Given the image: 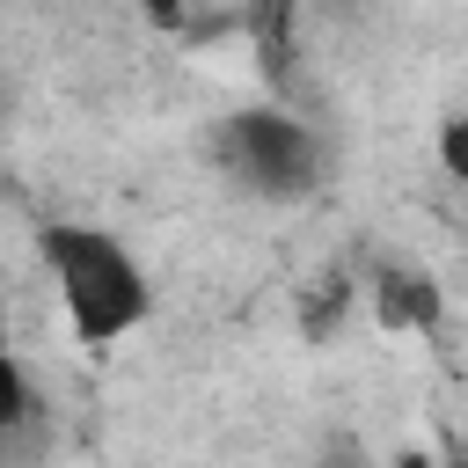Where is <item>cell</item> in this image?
Segmentation results:
<instances>
[{
	"mask_svg": "<svg viewBox=\"0 0 468 468\" xmlns=\"http://www.w3.org/2000/svg\"><path fill=\"white\" fill-rule=\"evenodd\" d=\"M373 314H380V329H417L424 336V329H439L446 300L424 271H380L373 278Z\"/></svg>",
	"mask_w": 468,
	"mask_h": 468,
	"instance_id": "cell-3",
	"label": "cell"
},
{
	"mask_svg": "<svg viewBox=\"0 0 468 468\" xmlns=\"http://www.w3.org/2000/svg\"><path fill=\"white\" fill-rule=\"evenodd\" d=\"M22 417H29V380H22V366L0 351V439H7Z\"/></svg>",
	"mask_w": 468,
	"mask_h": 468,
	"instance_id": "cell-4",
	"label": "cell"
},
{
	"mask_svg": "<svg viewBox=\"0 0 468 468\" xmlns=\"http://www.w3.org/2000/svg\"><path fill=\"white\" fill-rule=\"evenodd\" d=\"M146 15L154 22H183V0H146Z\"/></svg>",
	"mask_w": 468,
	"mask_h": 468,
	"instance_id": "cell-6",
	"label": "cell"
},
{
	"mask_svg": "<svg viewBox=\"0 0 468 468\" xmlns=\"http://www.w3.org/2000/svg\"><path fill=\"white\" fill-rule=\"evenodd\" d=\"M439 161H446L453 183H468V117H446L439 124Z\"/></svg>",
	"mask_w": 468,
	"mask_h": 468,
	"instance_id": "cell-5",
	"label": "cell"
},
{
	"mask_svg": "<svg viewBox=\"0 0 468 468\" xmlns=\"http://www.w3.org/2000/svg\"><path fill=\"white\" fill-rule=\"evenodd\" d=\"M44 263L58 285V307L73 322L80 344H117L146 322V271L132 263V249L102 227H51L44 234Z\"/></svg>",
	"mask_w": 468,
	"mask_h": 468,
	"instance_id": "cell-1",
	"label": "cell"
},
{
	"mask_svg": "<svg viewBox=\"0 0 468 468\" xmlns=\"http://www.w3.org/2000/svg\"><path fill=\"white\" fill-rule=\"evenodd\" d=\"M227 161H234V176L241 183H256V190H271V197H292V190H307L314 183V139L292 124V117H278V110H241V117H227Z\"/></svg>",
	"mask_w": 468,
	"mask_h": 468,
	"instance_id": "cell-2",
	"label": "cell"
}]
</instances>
